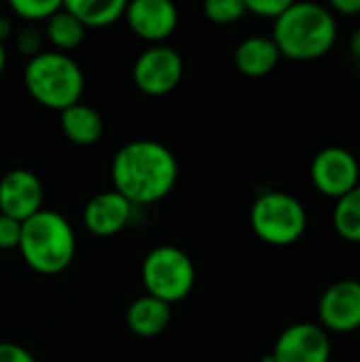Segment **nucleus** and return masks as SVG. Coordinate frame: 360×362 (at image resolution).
<instances>
[{"label": "nucleus", "instance_id": "obj_7", "mask_svg": "<svg viewBox=\"0 0 360 362\" xmlns=\"http://www.w3.org/2000/svg\"><path fill=\"white\" fill-rule=\"evenodd\" d=\"M182 70V57L174 47L153 45L138 55L132 68V76L140 91L149 95H166L178 87Z\"/></svg>", "mask_w": 360, "mask_h": 362}, {"label": "nucleus", "instance_id": "obj_13", "mask_svg": "<svg viewBox=\"0 0 360 362\" xmlns=\"http://www.w3.org/2000/svg\"><path fill=\"white\" fill-rule=\"evenodd\" d=\"M134 206L117 191H104L93 195L83 210V223L89 233L98 238H110L123 231L132 218Z\"/></svg>", "mask_w": 360, "mask_h": 362}, {"label": "nucleus", "instance_id": "obj_9", "mask_svg": "<svg viewBox=\"0 0 360 362\" xmlns=\"http://www.w3.org/2000/svg\"><path fill=\"white\" fill-rule=\"evenodd\" d=\"M331 339L320 325L297 322L284 329L274 346L276 362H329Z\"/></svg>", "mask_w": 360, "mask_h": 362}, {"label": "nucleus", "instance_id": "obj_29", "mask_svg": "<svg viewBox=\"0 0 360 362\" xmlns=\"http://www.w3.org/2000/svg\"><path fill=\"white\" fill-rule=\"evenodd\" d=\"M6 68V49H4V42L0 40V74L4 72Z\"/></svg>", "mask_w": 360, "mask_h": 362}, {"label": "nucleus", "instance_id": "obj_21", "mask_svg": "<svg viewBox=\"0 0 360 362\" xmlns=\"http://www.w3.org/2000/svg\"><path fill=\"white\" fill-rule=\"evenodd\" d=\"M11 8L15 15L28 21H47L55 11L62 8L59 0H11Z\"/></svg>", "mask_w": 360, "mask_h": 362}, {"label": "nucleus", "instance_id": "obj_18", "mask_svg": "<svg viewBox=\"0 0 360 362\" xmlns=\"http://www.w3.org/2000/svg\"><path fill=\"white\" fill-rule=\"evenodd\" d=\"M85 25L68 11L64 8V2H62V8L55 11L49 19H47V38L53 42V47L62 53L66 51H72L76 49L83 40H85Z\"/></svg>", "mask_w": 360, "mask_h": 362}, {"label": "nucleus", "instance_id": "obj_23", "mask_svg": "<svg viewBox=\"0 0 360 362\" xmlns=\"http://www.w3.org/2000/svg\"><path fill=\"white\" fill-rule=\"evenodd\" d=\"M19 235H21V223L6 214H0V248L2 250L17 248Z\"/></svg>", "mask_w": 360, "mask_h": 362}, {"label": "nucleus", "instance_id": "obj_12", "mask_svg": "<svg viewBox=\"0 0 360 362\" xmlns=\"http://www.w3.org/2000/svg\"><path fill=\"white\" fill-rule=\"evenodd\" d=\"M123 17L136 36L155 45L172 36L178 25V8L168 0H132Z\"/></svg>", "mask_w": 360, "mask_h": 362}, {"label": "nucleus", "instance_id": "obj_10", "mask_svg": "<svg viewBox=\"0 0 360 362\" xmlns=\"http://www.w3.org/2000/svg\"><path fill=\"white\" fill-rule=\"evenodd\" d=\"M318 318L325 331L352 333L360 329V282L339 280L318 301Z\"/></svg>", "mask_w": 360, "mask_h": 362}, {"label": "nucleus", "instance_id": "obj_30", "mask_svg": "<svg viewBox=\"0 0 360 362\" xmlns=\"http://www.w3.org/2000/svg\"><path fill=\"white\" fill-rule=\"evenodd\" d=\"M259 362H276V358H274L272 354H265V356H261V361Z\"/></svg>", "mask_w": 360, "mask_h": 362}, {"label": "nucleus", "instance_id": "obj_25", "mask_svg": "<svg viewBox=\"0 0 360 362\" xmlns=\"http://www.w3.org/2000/svg\"><path fill=\"white\" fill-rule=\"evenodd\" d=\"M0 362H36V358L19 344L2 341L0 344Z\"/></svg>", "mask_w": 360, "mask_h": 362}, {"label": "nucleus", "instance_id": "obj_3", "mask_svg": "<svg viewBox=\"0 0 360 362\" xmlns=\"http://www.w3.org/2000/svg\"><path fill=\"white\" fill-rule=\"evenodd\" d=\"M17 248L30 269L42 276H55L72 263L76 235L64 214L42 208L21 223Z\"/></svg>", "mask_w": 360, "mask_h": 362}, {"label": "nucleus", "instance_id": "obj_20", "mask_svg": "<svg viewBox=\"0 0 360 362\" xmlns=\"http://www.w3.org/2000/svg\"><path fill=\"white\" fill-rule=\"evenodd\" d=\"M244 0H208L204 2V15L214 23H236L246 15Z\"/></svg>", "mask_w": 360, "mask_h": 362}, {"label": "nucleus", "instance_id": "obj_28", "mask_svg": "<svg viewBox=\"0 0 360 362\" xmlns=\"http://www.w3.org/2000/svg\"><path fill=\"white\" fill-rule=\"evenodd\" d=\"M11 30H13V25H11L8 17L0 15V40H4V38H6V36L11 34Z\"/></svg>", "mask_w": 360, "mask_h": 362}, {"label": "nucleus", "instance_id": "obj_11", "mask_svg": "<svg viewBox=\"0 0 360 362\" xmlns=\"http://www.w3.org/2000/svg\"><path fill=\"white\" fill-rule=\"evenodd\" d=\"M42 182L34 172L25 168H13L0 178V214L23 223L42 210Z\"/></svg>", "mask_w": 360, "mask_h": 362}, {"label": "nucleus", "instance_id": "obj_8", "mask_svg": "<svg viewBox=\"0 0 360 362\" xmlns=\"http://www.w3.org/2000/svg\"><path fill=\"white\" fill-rule=\"evenodd\" d=\"M310 176L314 187L323 195L339 199L359 187V161L348 148L327 146L320 153H316L310 168Z\"/></svg>", "mask_w": 360, "mask_h": 362}, {"label": "nucleus", "instance_id": "obj_26", "mask_svg": "<svg viewBox=\"0 0 360 362\" xmlns=\"http://www.w3.org/2000/svg\"><path fill=\"white\" fill-rule=\"evenodd\" d=\"M333 11L339 15H359L360 13V0H333L331 2Z\"/></svg>", "mask_w": 360, "mask_h": 362}, {"label": "nucleus", "instance_id": "obj_15", "mask_svg": "<svg viewBox=\"0 0 360 362\" xmlns=\"http://www.w3.org/2000/svg\"><path fill=\"white\" fill-rule=\"evenodd\" d=\"M59 125L64 136L81 146H89L95 144L102 134H104V119L102 115L83 102H76L68 108H64L59 112Z\"/></svg>", "mask_w": 360, "mask_h": 362}, {"label": "nucleus", "instance_id": "obj_27", "mask_svg": "<svg viewBox=\"0 0 360 362\" xmlns=\"http://www.w3.org/2000/svg\"><path fill=\"white\" fill-rule=\"evenodd\" d=\"M348 49H350V57L354 59V64L360 68V28L350 36V45H348Z\"/></svg>", "mask_w": 360, "mask_h": 362}, {"label": "nucleus", "instance_id": "obj_24", "mask_svg": "<svg viewBox=\"0 0 360 362\" xmlns=\"http://www.w3.org/2000/svg\"><path fill=\"white\" fill-rule=\"evenodd\" d=\"M17 47H19L21 53L34 57V55H38V53L42 51V36H40L36 30L28 28V30H23V32L17 36Z\"/></svg>", "mask_w": 360, "mask_h": 362}, {"label": "nucleus", "instance_id": "obj_5", "mask_svg": "<svg viewBox=\"0 0 360 362\" xmlns=\"http://www.w3.org/2000/svg\"><path fill=\"white\" fill-rule=\"evenodd\" d=\"M250 227L255 235L269 246H291L303 238L308 214L295 195L267 191L259 195L250 208Z\"/></svg>", "mask_w": 360, "mask_h": 362}, {"label": "nucleus", "instance_id": "obj_2", "mask_svg": "<svg viewBox=\"0 0 360 362\" xmlns=\"http://www.w3.org/2000/svg\"><path fill=\"white\" fill-rule=\"evenodd\" d=\"M272 40L280 55L308 62L327 55L337 40V21L333 13L314 2H291L274 21Z\"/></svg>", "mask_w": 360, "mask_h": 362}, {"label": "nucleus", "instance_id": "obj_14", "mask_svg": "<svg viewBox=\"0 0 360 362\" xmlns=\"http://www.w3.org/2000/svg\"><path fill=\"white\" fill-rule=\"evenodd\" d=\"M280 57L282 55L276 42L267 36H248L236 47V53H233L236 68L242 74L252 76V78L269 74L278 66Z\"/></svg>", "mask_w": 360, "mask_h": 362}, {"label": "nucleus", "instance_id": "obj_16", "mask_svg": "<svg viewBox=\"0 0 360 362\" xmlns=\"http://www.w3.org/2000/svg\"><path fill=\"white\" fill-rule=\"evenodd\" d=\"M172 320V305L151 295L134 299L127 308V327L140 337H155L168 329Z\"/></svg>", "mask_w": 360, "mask_h": 362}, {"label": "nucleus", "instance_id": "obj_17", "mask_svg": "<svg viewBox=\"0 0 360 362\" xmlns=\"http://www.w3.org/2000/svg\"><path fill=\"white\" fill-rule=\"evenodd\" d=\"M125 0H66L68 8L85 28H104L125 15Z\"/></svg>", "mask_w": 360, "mask_h": 362}, {"label": "nucleus", "instance_id": "obj_22", "mask_svg": "<svg viewBox=\"0 0 360 362\" xmlns=\"http://www.w3.org/2000/svg\"><path fill=\"white\" fill-rule=\"evenodd\" d=\"M246 2V11L255 13L259 17H269V19H278L291 4V0H244Z\"/></svg>", "mask_w": 360, "mask_h": 362}, {"label": "nucleus", "instance_id": "obj_4", "mask_svg": "<svg viewBox=\"0 0 360 362\" xmlns=\"http://www.w3.org/2000/svg\"><path fill=\"white\" fill-rule=\"evenodd\" d=\"M23 83L28 93L38 104L62 112L64 108L81 102L85 74L68 53L40 51L28 59Z\"/></svg>", "mask_w": 360, "mask_h": 362}, {"label": "nucleus", "instance_id": "obj_1", "mask_svg": "<svg viewBox=\"0 0 360 362\" xmlns=\"http://www.w3.org/2000/svg\"><path fill=\"white\" fill-rule=\"evenodd\" d=\"M110 178L112 191L132 206H149L172 193L178 180V161L166 144L140 138L115 153Z\"/></svg>", "mask_w": 360, "mask_h": 362}, {"label": "nucleus", "instance_id": "obj_19", "mask_svg": "<svg viewBox=\"0 0 360 362\" xmlns=\"http://www.w3.org/2000/svg\"><path fill=\"white\" fill-rule=\"evenodd\" d=\"M333 225L339 238L360 244V185L337 199L333 208Z\"/></svg>", "mask_w": 360, "mask_h": 362}, {"label": "nucleus", "instance_id": "obj_6", "mask_svg": "<svg viewBox=\"0 0 360 362\" xmlns=\"http://www.w3.org/2000/svg\"><path fill=\"white\" fill-rule=\"evenodd\" d=\"M142 284L146 295L172 305L193 291L195 265L185 250L157 246L142 261Z\"/></svg>", "mask_w": 360, "mask_h": 362}]
</instances>
